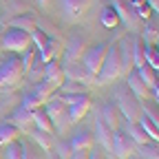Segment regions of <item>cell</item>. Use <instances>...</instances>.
I'll use <instances>...</instances> for the list:
<instances>
[{"mask_svg": "<svg viewBox=\"0 0 159 159\" xmlns=\"http://www.w3.org/2000/svg\"><path fill=\"white\" fill-rule=\"evenodd\" d=\"M128 71L130 69L124 64L122 55H119V49H117V40H115V42H111L108 49H106V57L102 62V69H99L97 75H95V82L97 84H111V82H115L119 77H126Z\"/></svg>", "mask_w": 159, "mask_h": 159, "instance_id": "obj_1", "label": "cell"}, {"mask_svg": "<svg viewBox=\"0 0 159 159\" xmlns=\"http://www.w3.org/2000/svg\"><path fill=\"white\" fill-rule=\"evenodd\" d=\"M117 97V108H119V115H122L128 124H139V119H142L144 111H142V102L124 86L115 93Z\"/></svg>", "mask_w": 159, "mask_h": 159, "instance_id": "obj_2", "label": "cell"}, {"mask_svg": "<svg viewBox=\"0 0 159 159\" xmlns=\"http://www.w3.org/2000/svg\"><path fill=\"white\" fill-rule=\"evenodd\" d=\"M25 75V66H22V60H20L16 53H11L9 57H5L0 62V89H7V86H16Z\"/></svg>", "mask_w": 159, "mask_h": 159, "instance_id": "obj_3", "label": "cell"}, {"mask_svg": "<svg viewBox=\"0 0 159 159\" xmlns=\"http://www.w3.org/2000/svg\"><path fill=\"white\" fill-rule=\"evenodd\" d=\"M0 44H2V51H9V53H25L27 49L33 47L31 44V33L13 29V27H9L0 35Z\"/></svg>", "mask_w": 159, "mask_h": 159, "instance_id": "obj_4", "label": "cell"}, {"mask_svg": "<svg viewBox=\"0 0 159 159\" xmlns=\"http://www.w3.org/2000/svg\"><path fill=\"white\" fill-rule=\"evenodd\" d=\"M106 49H108V44H106V42H99V44L86 47V51H84L82 60H80V62L84 64V69H86L93 77L97 75V71H99V69H102V62H104V57H106Z\"/></svg>", "mask_w": 159, "mask_h": 159, "instance_id": "obj_5", "label": "cell"}, {"mask_svg": "<svg viewBox=\"0 0 159 159\" xmlns=\"http://www.w3.org/2000/svg\"><path fill=\"white\" fill-rule=\"evenodd\" d=\"M31 44L38 49L40 53V62H51V60H55V53H57V44L53 42L51 38H47V33H42L40 29H35L31 33Z\"/></svg>", "mask_w": 159, "mask_h": 159, "instance_id": "obj_6", "label": "cell"}, {"mask_svg": "<svg viewBox=\"0 0 159 159\" xmlns=\"http://www.w3.org/2000/svg\"><path fill=\"white\" fill-rule=\"evenodd\" d=\"M113 155L117 159H128L135 150H137V144L133 142V139L124 133V130H113V146H111Z\"/></svg>", "mask_w": 159, "mask_h": 159, "instance_id": "obj_7", "label": "cell"}, {"mask_svg": "<svg viewBox=\"0 0 159 159\" xmlns=\"http://www.w3.org/2000/svg\"><path fill=\"white\" fill-rule=\"evenodd\" d=\"M111 7L115 9V13H117V18H119V22L126 25L128 31H135L139 16H137V11L130 7L128 0H111Z\"/></svg>", "mask_w": 159, "mask_h": 159, "instance_id": "obj_8", "label": "cell"}, {"mask_svg": "<svg viewBox=\"0 0 159 159\" xmlns=\"http://www.w3.org/2000/svg\"><path fill=\"white\" fill-rule=\"evenodd\" d=\"M42 108H44V113L49 115V119L53 122L55 130H57V128H64V124L69 122V117H66V106L57 99V93L53 95V99H49Z\"/></svg>", "mask_w": 159, "mask_h": 159, "instance_id": "obj_9", "label": "cell"}, {"mask_svg": "<svg viewBox=\"0 0 159 159\" xmlns=\"http://www.w3.org/2000/svg\"><path fill=\"white\" fill-rule=\"evenodd\" d=\"M91 2L93 0H62V16L69 22H77L86 16Z\"/></svg>", "mask_w": 159, "mask_h": 159, "instance_id": "obj_10", "label": "cell"}, {"mask_svg": "<svg viewBox=\"0 0 159 159\" xmlns=\"http://www.w3.org/2000/svg\"><path fill=\"white\" fill-rule=\"evenodd\" d=\"M126 89L139 99V102H146V99L150 97V89L142 82V77H139L137 69H130V71L126 73Z\"/></svg>", "mask_w": 159, "mask_h": 159, "instance_id": "obj_11", "label": "cell"}, {"mask_svg": "<svg viewBox=\"0 0 159 159\" xmlns=\"http://www.w3.org/2000/svg\"><path fill=\"white\" fill-rule=\"evenodd\" d=\"M62 71H64V80H73V82H80V84H91V80H93V75L84 69V64L82 62H73V64H64L62 66Z\"/></svg>", "mask_w": 159, "mask_h": 159, "instance_id": "obj_12", "label": "cell"}, {"mask_svg": "<svg viewBox=\"0 0 159 159\" xmlns=\"http://www.w3.org/2000/svg\"><path fill=\"white\" fill-rule=\"evenodd\" d=\"M71 150H93L95 146V137L91 130H75L73 137L69 139Z\"/></svg>", "mask_w": 159, "mask_h": 159, "instance_id": "obj_13", "label": "cell"}, {"mask_svg": "<svg viewBox=\"0 0 159 159\" xmlns=\"http://www.w3.org/2000/svg\"><path fill=\"white\" fill-rule=\"evenodd\" d=\"M86 51V42L82 38H71V42L66 44V51H64V64H73V62H80Z\"/></svg>", "mask_w": 159, "mask_h": 159, "instance_id": "obj_14", "label": "cell"}, {"mask_svg": "<svg viewBox=\"0 0 159 159\" xmlns=\"http://www.w3.org/2000/svg\"><path fill=\"white\" fill-rule=\"evenodd\" d=\"M89 111H91V97H89V93H86L82 99H80V102L66 106V117H69L71 124H75V122H80V119H82Z\"/></svg>", "mask_w": 159, "mask_h": 159, "instance_id": "obj_15", "label": "cell"}, {"mask_svg": "<svg viewBox=\"0 0 159 159\" xmlns=\"http://www.w3.org/2000/svg\"><path fill=\"white\" fill-rule=\"evenodd\" d=\"M144 64H146V60H144V42H142V38H139V35L130 33V66L139 69Z\"/></svg>", "mask_w": 159, "mask_h": 159, "instance_id": "obj_16", "label": "cell"}, {"mask_svg": "<svg viewBox=\"0 0 159 159\" xmlns=\"http://www.w3.org/2000/svg\"><path fill=\"white\" fill-rule=\"evenodd\" d=\"M102 122L111 128V130H117L119 126H122V115H119V108H117V104H104V108H102Z\"/></svg>", "mask_w": 159, "mask_h": 159, "instance_id": "obj_17", "label": "cell"}, {"mask_svg": "<svg viewBox=\"0 0 159 159\" xmlns=\"http://www.w3.org/2000/svg\"><path fill=\"white\" fill-rule=\"evenodd\" d=\"M95 139L99 142V146H102L104 150H111V146H113V130L102 122V117L95 119Z\"/></svg>", "mask_w": 159, "mask_h": 159, "instance_id": "obj_18", "label": "cell"}, {"mask_svg": "<svg viewBox=\"0 0 159 159\" xmlns=\"http://www.w3.org/2000/svg\"><path fill=\"white\" fill-rule=\"evenodd\" d=\"M44 80L47 82H51V84H55V86H60L64 82V71H62V64L57 62V60H51V62H47L44 64Z\"/></svg>", "mask_w": 159, "mask_h": 159, "instance_id": "obj_19", "label": "cell"}, {"mask_svg": "<svg viewBox=\"0 0 159 159\" xmlns=\"http://www.w3.org/2000/svg\"><path fill=\"white\" fill-rule=\"evenodd\" d=\"M9 27H13V29H20V31H27V33H33V31L38 29V22H35V16L22 13V16H16V18H11Z\"/></svg>", "mask_w": 159, "mask_h": 159, "instance_id": "obj_20", "label": "cell"}, {"mask_svg": "<svg viewBox=\"0 0 159 159\" xmlns=\"http://www.w3.org/2000/svg\"><path fill=\"white\" fill-rule=\"evenodd\" d=\"M31 117H33V124H35V128H38V130L49 133V135H53V133H55V126H53V122L49 119V115L44 113V108L31 111Z\"/></svg>", "mask_w": 159, "mask_h": 159, "instance_id": "obj_21", "label": "cell"}, {"mask_svg": "<svg viewBox=\"0 0 159 159\" xmlns=\"http://www.w3.org/2000/svg\"><path fill=\"white\" fill-rule=\"evenodd\" d=\"M11 124L18 128V130H27L31 124H33V117H31V111H27L25 106H20L13 111L11 115Z\"/></svg>", "mask_w": 159, "mask_h": 159, "instance_id": "obj_22", "label": "cell"}, {"mask_svg": "<svg viewBox=\"0 0 159 159\" xmlns=\"http://www.w3.org/2000/svg\"><path fill=\"white\" fill-rule=\"evenodd\" d=\"M55 91H57V86L55 84H51V82H47V80H44V82H40L31 93L40 99V102H42V106L49 102V99H53V95H55Z\"/></svg>", "mask_w": 159, "mask_h": 159, "instance_id": "obj_23", "label": "cell"}, {"mask_svg": "<svg viewBox=\"0 0 159 159\" xmlns=\"http://www.w3.org/2000/svg\"><path fill=\"white\" fill-rule=\"evenodd\" d=\"M124 133L133 139V142L137 144V146H144V144H148L150 139H148V135L144 133V128L139 126V124H128L126 122V126H124Z\"/></svg>", "mask_w": 159, "mask_h": 159, "instance_id": "obj_24", "label": "cell"}, {"mask_svg": "<svg viewBox=\"0 0 159 159\" xmlns=\"http://www.w3.org/2000/svg\"><path fill=\"white\" fill-rule=\"evenodd\" d=\"M18 137H20V130L7 122V124H0V146H7L11 142H18Z\"/></svg>", "mask_w": 159, "mask_h": 159, "instance_id": "obj_25", "label": "cell"}, {"mask_svg": "<svg viewBox=\"0 0 159 159\" xmlns=\"http://www.w3.org/2000/svg\"><path fill=\"white\" fill-rule=\"evenodd\" d=\"M99 22H102V27H106V29H115V27L119 25V18H117L115 9H113L111 5H106V7L102 9V13H99Z\"/></svg>", "mask_w": 159, "mask_h": 159, "instance_id": "obj_26", "label": "cell"}, {"mask_svg": "<svg viewBox=\"0 0 159 159\" xmlns=\"http://www.w3.org/2000/svg\"><path fill=\"white\" fill-rule=\"evenodd\" d=\"M144 60H146L148 66H152V69L159 73V47H155V44H144Z\"/></svg>", "mask_w": 159, "mask_h": 159, "instance_id": "obj_27", "label": "cell"}, {"mask_svg": "<svg viewBox=\"0 0 159 159\" xmlns=\"http://www.w3.org/2000/svg\"><path fill=\"white\" fill-rule=\"evenodd\" d=\"M137 73H139V77H142V82L148 86V89H152L155 86V82H157V77H159V73L152 69V66H148V64H144V66H139L137 69Z\"/></svg>", "mask_w": 159, "mask_h": 159, "instance_id": "obj_28", "label": "cell"}, {"mask_svg": "<svg viewBox=\"0 0 159 159\" xmlns=\"http://www.w3.org/2000/svg\"><path fill=\"white\" fill-rule=\"evenodd\" d=\"M57 91H60V95H73V93H86V86L80 82H73V80H64L57 86Z\"/></svg>", "mask_w": 159, "mask_h": 159, "instance_id": "obj_29", "label": "cell"}, {"mask_svg": "<svg viewBox=\"0 0 159 159\" xmlns=\"http://www.w3.org/2000/svg\"><path fill=\"white\" fill-rule=\"evenodd\" d=\"M31 137L35 139V144H38L40 150H47V152H49V150L53 148V139H51L49 133H42V130H38V128H35V130L31 133Z\"/></svg>", "mask_w": 159, "mask_h": 159, "instance_id": "obj_30", "label": "cell"}, {"mask_svg": "<svg viewBox=\"0 0 159 159\" xmlns=\"http://www.w3.org/2000/svg\"><path fill=\"white\" fill-rule=\"evenodd\" d=\"M139 126H142L144 128V133L148 135V139H150V142H157L159 144V128L150 122V119L146 117V115H142V119H139Z\"/></svg>", "mask_w": 159, "mask_h": 159, "instance_id": "obj_31", "label": "cell"}, {"mask_svg": "<svg viewBox=\"0 0 159 159\" xmlns=\"http://www.w3.org/2000/svg\"><path fill=\"white\" fill-rule=\"evenodd\" d=\"M2 159H22V144L20 142L7 144L5 150H2Z\"/></svg>", "mask_w": 159, "mask_h": 159, "instance_id": "obj_32", "label": "cell"}, {"mask_svg": "<svg viewBox=\"0 0 159 159\" xmlns=\"http://www.w3.org/2000/svg\"><path fill=\"white\" fill-rule=\"evenodd\" d=\"M139 155L144 159H159V144L157 142H148L144 146H139Z\"/></svg>", "mask_w": 159, "mask_h": 159, "instance_id": "obj_33", "label": "cell"}, {"mask_svg": "<svg viewBox=\"0 0 159 159\" xmlns=\"http://www.w3.org/2000/svg\"><path fill=\"white\" fill-rule=\"evenodd\" d=\"M142 111H144V115L150 119V122L159 128V106L157 104H144L142 102Z\"/></svg>", "mask_w": 159, "mask_h": 159, "instance_id": "obj_34", "label": "cell"}, {"mask_svg": "<svg viewBox=\"0 0 159 159\" xmlns=\"http://www.w3.org/2000/svg\"><path fill=\"white\" fill-rule=\"evenodd\" d=\"M22 159H44V155L40 152V148L38 146H33V144H22Z\"/></svg>", "mask_w": 159, "mask_h": 159, "instance_id": "obj_35", "label": "cell"}, {"mask_svg": "<svg viewBox=\"0 0 159 159\" xmlns=\"http://www.w3.org/2000/svg\"><path fill=\"white\" fill-rule=\"evenodd\" d=\"M22 106H25L27 111H38V108H42V102H40L33 93H27V95L22 97Z\"/></svg>", "mask_w": 159, "mask_h": 159, "instance_id": "obj_36", "label": "cell"}, {"mask_svg": "<svg viewBox=\"0 0 159 159\" xmlns=\"http://www.w3.org/2000/svg\"><path fill=\"white\" fill-rule=\"evenodd\" d=\"M51 150L57 155V159H69V155H71V146H69V142H57V144H53Z\"/></svg>", "mask_w": 159, "mask_h": 159, "instance_id": "obj_37", "label": "cell"}, {"mask_svg": "<svg viewBox=\"0 0 159 159\" xmlns=\"http://www.w3.org/2000/svg\"><path fill=\"white\" fill-rule=\"evenodd\" d=\"M86 93H73V95H57V99L62 102L64 106H71V104H75V102H80Z\"/></svg>", "mask_w": 159, "mask_h": 159, "instance_id": "obj_38", "label": "cell"}, {"mask_svg": "<svg viewBox=\"0 0 159 159\" xmlns=\"http://www.w3.org/2000/svg\"><path fill=\"white\" fill-rule=\"evenodd\" d=\"M155 40H157V29H152V25H146V31H144L142 42L144 44H155Z\"/></svg>", "mask_w": 159, "mask_h": 159, "instance_id": "obj_39", "label": "cell"}, {"mask_svg": "<svg viewBox=\"0 0 159 159\" xmlns=\"http://www.w3.org/2000/svg\"><path fill=\"white\" fill-rule=\"evenodd\" d=\"M89 152L91 150H71L69 159H89Z\"/></svg>", "mask_w": 159, "mask_h": 159, "instance_id": "obj_40", "label": "cell"}, {"mask_svg": "<svg viewBox=\"0 0 159 159\" xmlns=\"http://www.w3.org/2000/svg\"><path fill=\"white\" fill-rule=\"evenodd\" d=\"M146 2H148V7H150L152 11H157V13H159V0H146Z\"/></svg>", "mask_w": 159, "mask_h": 159, "instance_id": "obj_41", "label": "cell"}, {"mask_svg": "<svg viewBox=\"0 0 159 159\" xmlns=\"http://www.w3.org/2000/svg\"><path fill=\"white\" fill-rule=\"evenodd\" d=\"M150 93H152L155 97H159V77H157V82H155V86L150 89Z\"/></svg>", "mask_w": 159, "mask_h": 159, "instance_id": "obj_42", "label": "cell"}, {"mask_svg": "<svg viewBox=\"0 0 159 159\" xmlns=\"http://www.w3.org/2000/svg\"><path fill=\"white\" fill-rule=\"evenodd\" d=\"M89 159H102V155H99L97 150H91V152H89Z\"/></svg>", "mask_w": 159, "mask_h": 159, "instance_id": "obj_43", "label": "cell"}, {"mask_svg": "<svg viewBox=\"0 0 159 159\" xmlns=\"http://www.w3.org/2000/svg\"><path fill=\"white\" fill-rule=\"evenodd\" d=\"M47 159H57V155H55L53 150H49V152H47Z\"/></svg>", "mask_w": 159, "mask_h": 159, "instance_id": "obj_44", "label": "cell"}, {"mask_svg": "<svg viewBox=\"0 0 159 159\" xmlns=\"http://www.w3.org/2000/svg\"><path fill=\"white\" fill-rule=\"evenodd\" d=\"M155 47H159V29H157V40H155Z\"/></svg>", "mask_w": 159, "mask_h": 159, "instance_id": "obj_45", "label": "cell"}, {"mask_svg": "<svg viewBox=\"0 0 159 159\" xmlns=\"http://www.w3.org/2000/svg\"><path fill=\"white\" fill-rule=\"evenodd\" d=\"M38 2L42 5V7H47V2H49V0H38Z\"/></svg>", "mask_w": 159, "mask_h": 159, "instance_id": "obj_46", "label": "cell"}, {"mask_svg": "<svg viewBox=\"0 0 159 159\" xmlns=\"http://www.w3.org/2000/svg\"><path fill=\"white\" fill-rule=\"evenodd\" d=\"M157 106H159V97H157Z\"/></svg>", "mask_w": 159, "mask_h": 159, "instance_id": "obj_47", "label": "cell"}, {"mask_svg": "<svg viewBox=\"0 0 159 159\" xmlns=\"http://www.w3.org/2000/svg\"><path fill=\"white\" fill-rule=\"evenodd\" d=\"M0 51H2V44H0Z\"/></svg>", "mask_w": 159, "mask_h": 159, "instance_id": "obj_48", "label": "cell"}]
</instances>
